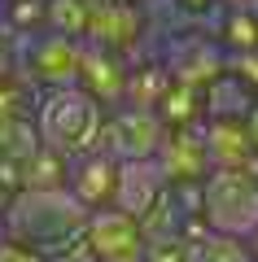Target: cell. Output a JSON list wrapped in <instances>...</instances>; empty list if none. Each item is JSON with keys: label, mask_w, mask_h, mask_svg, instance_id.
I'll use <instances>...</instances> for the list:
<instances>
[{"label": "cell", "mask_w": 258, "mask_h": 262, "mask_svg": "<svg viewBox=\"0 0 258 262\" xmlns=\"http://www.w3.org/2000/svg\"><path fill=\"white\" fill-rule=\"evenodd\" d=\"M88 210L66 188H18L5 201V236L39 258H62L83 245Z\"/></svg>", "instance_id": "1"}, {"label": "cell", "mask_w": 258, "mask_h": 262, "mask_svg": "<svg viewBox=\"0 0 258 262\" xmlns=\"http://www.w3.org/2000/svg\"><path fill=\"white\" fill-rule=\"evenodd\" d=\"M145 9L136 0H105V5H88V35L83 44L105 48V53L127 61L136 53V44L145 39Z\"/></svg>", "instance_id": "7"}, {"label": "cell", "mask_w": 258, "mask_h": 262, "mask_svg": "<svg viewBox=\"0 0 258 262\" xmlns=\"http://www.w3.org/2000/svg\"><path fill=\"white\" fill-rule=\"evenodd\" d=\"M162 66H166V75H171V83L206 92L219 75H228V53L206 35H188L162 57Z\"/></svg>", "instance_id": "8"}, {"label": "cell", "mask_w": 258, "mask_h": 262, "mask_svg": "<svg viewBox=\"0 0 258 262\" xmlns=\"http://www.w3.org/2000/svg\"><path fill=\"white\" fill-rule=\"evenodd\" d=\"M0 262H44V258L22 249V245H13V241H0Z\"/></svg>", "instance_id": "22"}, {"label": "cell", "mask_w": 258, "mask_h": 262, "mask_svg": "<svg viewBox=\"0 0 258 262\" xmlns=\"http://www.w3.org/2000/svg\"><path fill=\"white\" fill-rule=\"evenodd\" d=\"M228 75L258 101V48H254V53H232L228 57Z\"/></svg>", "instance_id": "21"}, {"label": "cell", "mask_w": 258, "mask_h": 262, "mask_svg": "<svg viewBox=\"0 0 258 262\" xmlns=\"http://www.w3.org/2000/svg\"><path fill=\"white\" fill-rule=\"evenodd\" d=\"M0 31H5V0H0Z\"/></svg>", "instance_id": "30"}, {"label": "cell", "mask_w": 258, "mask_h": 262, "mask_svg": "<svg viewBox=\"0 0 258 262\" xmlns=\"http://www.w3.org/2000/svg\"><path fill=\"white\" fill-rule=\"evenodd\" d=\"M31 127H35L39 149L74 162V158H83V153L101 149L105 110L83 92V88H44V92H35Z\"/></svg>", "instance_id": "2"}, {"label": "cell", "mask_w": 258, "mask_h": 262, "mask_svg": "<svg viewBox=\"0 0 258 262\" xmlns=\"http://www.w3.org/2000/svg\"><path fill=\"white\" fill-rule=\"evenodd\" d=\"M223 5H228L232 13H254L258 18V0H223Z\"/></svg>", "instance_id": "25"}, {"label": "cell", "mask_w": 258, "mask_h": 262, "mask_svg": "<svg viewBox=\"0 0 258 262\" xmlns=\"http://www.w3.org/2000/svg\"><path fill=\"white\" fill-rule=\"evenodd\" d=\"M171 92V75H166L162 57H140L127 66V88H123V105L131 110H157V101Z\"/></svg>", "instance_id": "14"}, {"label": "cell", "mask_w": 258, "mask_h": 262, "mask_svg": "<svg viewBox=\"0 0 258 262\" xmlns=\"http://www.w3.org/2000/svg\"><path fill=\"white\" fill-rule=\"evenodd\" d=\"M157 166L171 188H197L210 175V158L202 144V127H171L157 144Z\"/></svg>", "instance_id": "9"}, {"label": "cell", "mask_w": 258, "mask_h": 262, "mask_svg": "<svg viewBox=\"0 0 258 262\" xmlns=\"http://www.w3.org/2000/svg\"><path fill=\"white\" fill-rule=\"evenodd\" d=\"M197 219L206 232L249 241L258 232V179L245 170H210L197 184Z\"/></svg>", "instance_id": "3"}, {"label": "cell", "mask_w": 258, "mask_h": 262, "mask_svg": "<svg viewBox=\"0 0 258 262\" xmlns=\"http://www.w3.org/2000/svg\"><path fill=\"white\" fill-rule=\"evenodd\" d=\"M5 201H9V192H5V184H0V206H5Z\"/></svg>", "instance_id": "31"}, {"label": "cell", "mask_w": 258, "mask_h": 262, "mask_svg": "<svg viewBox=\"0 0 258 262\" xmlns=\"http://www.w3.org/2000/svg\"><path fill=\"white\" fill-rule=\"evenodd\" d=\"M175 5H184V9H188V13H202V9H210L214 0H175Z\"/></svg>", "instance_id": "27"}, {"label": "cell", "mask_w": 258, "mask_h": 262, "mask_svg": "<svg viewBox=\"0 0 258 262\" xmlns=\"http://www.w3.org/2000/svg\"><path fill=\"white\" fill-rule=\"evenodd\" d=\"M219 39H223V53H254L258 48V18L254 13H223V27H219Z\"/></svg>", "instance_id": "18"}, {"label": "cell", "mask_w": 258, "mask_h": 262, "mask_svg": "<svg viewBox=\"0 0 258 262\" xmlns=\"http://www.w3.org/2000/svg\"><path fill=\"white\" fill-rule=\"evenodd\" d=\"M145 245L149 241L140 232V223L114 206L92 210L83 223V253L92 262H145Z\"/></svg>", "instance_id": "6"}, {"label": "cell", "mask_w": 258, "mask_h": 262, "mask_svg": "<svg viewBox=\"0 0 258 262\" xmlns=\"http://www.w3.org/2000/svg\"><path fill=\"white\" fill-rule=\"evenodd\" d=\"M9 75H18V61H13V48L0 39V79H9Z\"/></svg>", "instance_id": "23"}, {"label": "cell", "mask_w": 258, "mask_h": 262, "mask_svg": "<svg viewBox=\"0 0 258 262\" xmlns=\"http://www.w3.org/2000/svg\"><path fill=\"white\" fill-rule=\"evenodd\" d=\"M166 175L157 166V158H140V162H118V179H114V210H123L127 219H145L149 210L162 201L166 192Z\"/></svg>", "instance_id": "10"}, {"label": "cell", "mask_w": 258, "mask_h": 262, "mask_svg": "<svg viewBox=\"0 0 258 262\" xmlns=\"http://www.w3.org/2000/svg\"><path fill=\"white\" fill-rule=\"evenodd\" d=\"M153 114L162 118L166 131H171V127H202V122H206V101H202V92H193V88L171 83V92L157 101Z\"/></svg>", "instance_id": "15"}, {"label": "cell", "mask_w": 258, "mask_h": 262, "mask_svg": "<svg viewBox=\"0 0 258 262\" xmlns=\"http://www.w3.org/2000/svg\"><path fill=\"white\" fill-rule=\"evenodd\" d=\"M245 131H249V144H254V158H258V101H254V110L245 114Z\"/></svg>", "instance_id": "24"}, {"label": "cell", "mask_w": 258, "mask_h": 262, "mask_svg": "<svg viewBox=\"0 0 258 262\" xmlns=\"http://www.w3.org/2000/svg\"><path fill=\"white\" fill-rule=\"evenodd\" d=\"M202 144H206V158H210V170H245L258 179V158L241 118H206Z\"/></svg>", "instance_id": "12"}, {"label": "cell", "mask_w": 258, "mask_h": 262, "mask_svg": "<svg viewBox=\"0 0 258 262\" xmlns=\"http://www.w3.org/2000/svg\"><path fill=\"white\" fill-rule=\"evenodd\" d=\"M48 262H92V258H88V253H83V245H79V249L62 253V258H48Z\"/></svg>", "instance_id": "26"}, {"label": "cell", "mask_w": 258, "mask_h": 262, "mask_svg": "<svg viewBox=\"0 0 258 262\" xmlns=\"http://www.w3.org/2000/svg\"><path fill=\"white\" fill-rule=\"evenodd\" d=\"M145 262H197V249L184 232H171V236H149L145 245Z\"/></svg>", "instance_id": "20"}, {"label": "cell", "mask_w": 258, "mask_h": 262, "mask_svg": "<svg viewBox=\"0 0 258 262\" xmlns=\"http://www.w3.org/2000/svg\"><path fill=\"white\" fill-rule=\"evenodd\" d=\"M197 262H254L249 258V245L236 236H219V232H202L193 241Z\"/></svg>", "instance_id": "19"}, {"label": "cell", "mask_w": 258, "mask_h": 262, "mask_svg": "<svg viewBox=\"0 0 258 262\" xmlns=\"http://www.w3.org/2000/svg\"><path fill=\"white\" fill-rule=\"evenodd\" d=\"M166 127L153 110H131V105H118V110L105 114L101 127V153H110L114 162H140V158H157V144H162Z\"/></svg>", "instance_id": "5"}, {"label": "cell", "mask_w": 258, "mask_h": 262, "mask_svg": "<svg viewBox=\"0 0 258 262\" xmlns=\"http://www.w3.org/2000/svg\"><path fill=\"white\" fill-rule=\"evenodd\" d=\"M245 245H249V258H254V262H258V232H254V236H249V241H245Z\"/></svg>", "instance_id": "28"}, {"label": "cell", "mask_w": 258, "mask_h": 262, "mask_svg": "<svg viewBox=\"0 0 258 262\" xmlns=\"http://www.w3.org/2000/svg\"><path fill=\"white\" fill-rule=\"evenodd\" d=\"M44 31L83 44V35H88V0H44Z\"/></svg>", "instance_id": "17"}, {"label": "cell", "mask_w": 258, "mask_h": 262, "mask_svg": "<svg viewBox=\"0 0 258 262\" xmlns=\"http://www.w3.org/2000/svg\"><path fill=\"white\" fill-rule=\"evenodd\" d=\"M127 66H131V61H123V57L105 53V48L83 44V57H79V83H74V88H83V92L92 96V101L101 105L105 114H110V110H118V105H123Z\"/></svg>", "instance_id": "13"}, {"label": "cell", "mask_w": 258, "mask_h": 262, "mask_svg": "<svg viewBox=\"0 0 258 262\" xmlns=\"http://www.w3.org/2000/svg\"><path fill=\"white\" fill-rule=\"evenodd\" d=\"M114 179H118V162H114L110 153H101V149L66 162V192H70L88 214H92V210H105L114 201Z\"/></svg>", "instance_id": "11"}, {"label": "cell", "mask_w": 258, "mask_h": 262, "mask_svg": "<svg viewBox=\"0 0 258 262\" xmlns=\"http://www.w3.org/2000/svg\"><path fill=\"white\" fill-rule=\"evenodd\" d=\"M79 57H83L79 39L53 35V31L22 35L18 48H13L18 75L27 79L35 92H44V88H74V83H79Z\"/></svg>", "instance_id": "4"}, {"label": "cell", "mask_w": 258, "mask_h": 262, "mask_svg": "<svg viewBox=\"0 0 258 262\" xmlns=\"http://www.w3.org/2000/svg\"><path fill=\"white\" fill-rule=\"evenodd\" d=\"M202 101H206V118H241L245 122V114L254 110V96H249L232 75H219L202 92Z\"/></svg>", "instance_id": "16"}, {"label": "cell", "mask_w": 258, "mask_h": 262, "mask_svg": "<svg viewBox=\"0 0 258 262\" xmlns=\"http://www.w3.org/2000/svg\"><path fill=\"white\" fill-rule=\"evenodd\" d=\"M0 241H9V236H5V206H0Z\"/></svg>", "instance_id": "29"}]
</instances>
